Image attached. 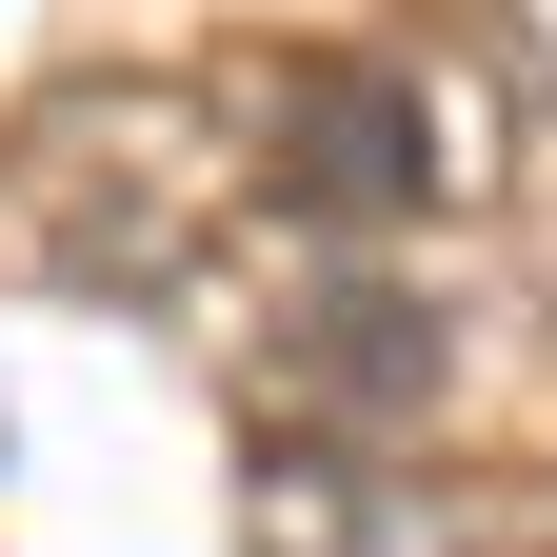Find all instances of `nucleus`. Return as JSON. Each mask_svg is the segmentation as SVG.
<instances>
[{"label":"nucleus","mask_w":557,"mask_h":557,"mask_svg":"<svg viewBox=\"0 0 557 557\" xmlns=\"http://www.w3.org/2000/svg\"><path fill=\"white\" fill-rule=\"evenodd\" d=\"M278 199H299V220H418V199H438V100L398 81V60H299V81H278V160H259Z\"/></svg>","instance_id":"1"},{"label":"nucleus","mask_w":557,"mask_h":557,"mask_svg":"<svg viewBox=\"0 0 557 557\" xmlns=\"http://www.w3.org/2000/svg\"><path fill=\"white\" fill-rule=\"evenodd\" d=\"M278 379H299L319 418H398L418 379H438V319H418V299H379V278H338V299L278 338Z\"/></svg>","instance_id":"2"}]
</instances>
